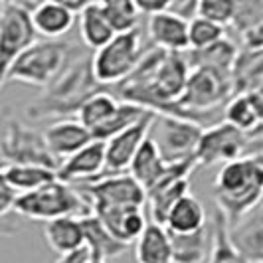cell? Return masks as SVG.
Listing matches in <instances>:
<instances>
[{
  "instance_id": "1",
  "label": "cell",
  "mask_w": 263,
  "mask_h": 263,
  "mask_svg": "<svg viewBox=\"0 0 263 263\" xmlns=\"http://www.w3.org/2000/svg\"><path fill=\"white\" fill-rule=\"evenodd\" d=\"M214 200L228 226L236 224L263 200V157L248 153L224 162L214 180Z\"/></svg>"
},
{
  "instance_id": "2",
  "label": "cell",
  "mask_w": 263,
  "mask_h": 263,
  "mask_svg": "<svg viewBox=\"0 0 263 263\" xmlns=\"http://www.w3.org/2000/svg\"><path fill=\"white\" fill-rule=\"evenodd\" d=\"M103 89L101 83L93 78L91 58L71 62L67 69L53 81L50 87H46V93L28 107L30 117H66L76 113L79 107L85 103V99L95 91Z\"/></svg>"
},
{
  "instance_id": "3",
  "label": "cell",
  "mask_w": 263,
  "mask_h": 263,
  "mask_svg": "<svg viewBox=\"0 0 263 263\" xmlns=\"http://www.w3.org/2000/svg\"><path fill=\"white\" fill-rule=\"evenodd\" d=\"M73 46L60 40H36L12 62L6 81H18L38 89L50 87L71 64ZM4 81V83H6Z\"/></svg>"
},
{
  "instance_id": "4",
  "label": "cell",
  "mask_w": 263,
  "mask_h": 263,
  "mask_svg": "<svg viewBox=\"0 0 263 263\" xmlns=\"http://www.w3.org/2000/svg\"><path fill=\"white\" fill-rule=\"evenodd\" d=\"M14 214L36 222H50L62 216L83 218L91 214V206L76 186L55 178L32 192L18 194Z\"/></svg>"
},
{
  "instance_id": "5",
  "label": "cell",
  "mask_w": 263,
  "mask_h": 263,
  "mask_svg": "<svg viewBox=\"0 0 263 263\" xmlns=\"http://www.w3.org/2000/svg\"><path fill=\"white\" fill-rule=\"evenodd\" d=\"M141 55V30L135 28L129 32H119L91 55L93 78L103 87H113L137 67Z\"/></svg>"
},
{
  "instance_id": "6",
  "label": "cell",
  "mask_w": 263,
  "mask_h": 263,
  "mask_svg": "<svg viewBox=\"0 0 263 263\" xmlns=\"http://www.w3.org/2000/svg\"><path fill=\"white\" fill-rule=\"evenodd\" d=\"M38 40L30 8L24 2L6 0L0 8V87L12 62Z\"/></svg>"
},
{
  "instance_id": "7",
  "label": "cell",
  "mask_w": 263,
  "mask_h": 263,
  "mask_svg": "<svg viewBox=\"0 0 263 263\" xmlns=\"http://www.w3.org/2000/svg\"><path fill=\"white\" fill-rule=\"evenodd\" d=\"M204 131L202 125L176 115H157L151 125V139L157 143L166 162H182L194 158V151Z\"/></svg>"
},
{
  "instance_id": "8",
  "label": "cell",
  "mask_w": 263,
  "mask_h": 263,
  "mask_svg": "<svg viewBox=\"0 0 263 263\" xmlns=\"http://www.w3.org/2000/svg\"><path fill=\"white\" fill-rule=\"evenodd\" d=\"M250 137L236 129L228 121H218L206 127L194 151L196 168H210L214 164H224L234 158L248 155Z\"/></svg>"
},
{
  "instance_id": "9",
  "label": "cell",
  "mask_w": 263,
  "mask_h": 263,
  "mask_svg": "<svg viewBox=\"0 0 263 263\" xmlns=\"http://www.w3.org/2000/svg\"><path fill=\"white\" fill-rule=\"evenodd\" d=\"M83 196L87 198L91 212L97 208L109 206H139L145 208L146 192L145 188L133 178L129 172L107 174L95 180L76 186Z\"/></svg>"
},
{
  "instance_id": "10",
  "label": "cell",
  "mask_w": 263,
  "mask_h": 263,
  "mask_svg": "<svg viewBox=\"0 0 263 263\" xmlns=\"http://www.w3.org/2000/svg\"><path fill=\"white\" fill-rule=\"evenodd\" d=\"M0 146L8 158V164H40L58 172L60 160L48 148L44 133L36 131L16 119L8 123Z\"/></svg>"
},
{
  "instance_id": "11",
  "label": "cell",
  "mask_w": 263,
  "mask_h": 263,
  "mask_svg": "<svg viewBox=\"0 0 263 263\" xmlns=\"http://www.w3.org/2000/svg\"><path fill=\"white\" fill-rule=\"evenodd\" d=\"M153 119H155V113L148 111L139 121L129 125L127 129H123L121 133L113 135L111 139H107L105 172H103V176H107V174H121V172L129 171L133 157L137 155L139 146L143 145V141L148 137Z\"/></svg>"
},
{
  "instance_id": "12",
  "label": "cell",
  "mask_w": 263,
  "mask_h": 263,
  "mask_svg": "<svg viewBox=\"0 0 263 263\" xmlns=\"http://www.w3.org/2000/svg\"><path fill=\"white\" fill-rule=\"evenodd\" d=\"M105 172V143L95 141L79 148L71 157L64 158L58 166V178L67 184H83L103 176Z\"/></svg>"
},
{
  "instance_id": "13",
  "label": "cell",
  "mask_w": 263,
  "mask_h": 263,
  "mask_svg": "<svg viewBox=\"0 0 263 263\" xmlns=\"http://www.w3.org/2000/svg\"><path fill=\"white\" fill-rule=\"evenodd\" d=\"M148 38L155 48L166 52H186L188 44V18L174 10H164L148 16Z\"/></svg>"
},
{
  "instance_id": "14",
  "label": "cell",
  "mask_w": 263,
  "mask_h": 263,
  "mask_svg": "<svg viewBox=\"0 0 263 263\" xmlns=\"http://www.w3.org/2000/svg\"><path fill=\"white\" fill-rule=\"evenodd\" d=\"M228 234L246 261L263 263V200L236 224L228 226Z\"/></svg>"
},
{
  "instance_id": "15",
  "label": "cell",
  "mask_w": 263,
  "mask_h": 263,
  "mask_svg": "<svg viewBox=\"0 0 263 263\" xmlns=\"http://www.w3.org/2000/svg\"><path fill=\"white\" fill-rule=\"evenodd\" d=\"M91 214L99 218V222L105 226L111 236L125 246L135 243V239L141 236L146 226L145 212L139 206H109L97 208Z\"/></svg>"
},
{
  "instance_id": "16",
  "label": "cell",
  "mask_w": 263,
  "mask_h": 263,
  "mask_svg": "<svg viewBox=\"0 0 263 263\" xmlns=\"http://www.w3.org/2000/svg\"><path fill=\"white\" fill-rule=\"evenodd\" d=\"M44 137H46L48 148L52 151V155L60 162L64 158L71 157L73 153H78L79 148H83L87 143L93 141L89 129L78 119H60V121H55V123L46 127Z\"/></svg>"
},
{
  "instance_id": "17",
  "label": "cell",
  "mask_w": 263,
  "mask_h": 263,
  "mask_svg": "<svg viewBox=\"0 0 263 263\" xmlns=\"http://www.w3.org/2000/svg\"><path fill=\"white\" fill-rule=\"evenodd\" d=\"M224 121L248 137H257L263 129V101L257 91L234 93L224 105Z\"/></svg>"
},
{
  "instance_id": "18",
  "label": "cell",
  "mask_w": 263,
  "mask_h": 263,
  "mask_svg": "<svg viewBox=\"0 0 263 263\" xmlns=\"http://www.w3.org/2000/svg\"><path fill=\"white\" fill-rule=\"evenodd\" d=\"M30 16L36 34L46 40H60L76 24V12L53 0H40Z\"/></svg>"
},
{
  "instance_id": "19",
  "label": "cell",
  "mask_w": 263,
  "mask_h": 263,
  "mask_svg": "<svg viewBox=\"0 0 263 263\" xmlns=\"http://www.w3.org/2000/svg\"><path fill=\"white\" fill-rule=\"evenodd\" d=\"M44 237L50 250L58 255H67L85 248V230L79 216H62L46 222Z\"/></svg>"
},
{
  "instance_id": "20",
  "label": "cell",
  "mask_w": 263,
  "mask_h": 263,
  "mask_svg": "<svg viewBox=\"0 0 263 263\" xmlns=\"http://www.w3.org/2000/svg\"><path fill=\"white\" fill-rule=\"evenodd\" d=\"M208 226V214L204 204L194 194H184L178 198L166 214L164 228L171 234H192Z\"/></svg>"
},
{
  "instance_id": "21",
  "label": "cell",
  "mask_w": 263,
  "mask_h": 263,
  "mask_svg": "<svg viewBox=\"0 0 263 263\" xmlns=\"http://www.w3.org/2000/svg\"><path fill=\"white\" fill-rule=\"evenodd\" d=\"M137 263H172V243L168 230L157 222H146L141 236L135 239Z\"/></svg>"
},
{
  "instance_id": "22",
  "label": "cell",
  "mask_w": 263,
  "mask_h": 263,
  "mask_svg": "<svg viewBox=\"0 0 263 263\" xmlns=\"http://www.w3.org/2000/svg\"><path fill=\"white\" fill-rule=\"evenodd\" d=\"M171 162H166L164 157L160 155L157 143L151 139V135L143 141V145L139 146L137 155L133 157L131 166H129V174L145 188V192L151 186L157 182L158 178L166 172Z\"/></svg>"
},
{
  "instance_id": "23",
  "label": "cell",
  "mask_w": 263,
  "mask_h": 263,
  "mask_svg": "<svg viewBox=\"0 0 263 263\" xmlns=\"http://www.w3.org/2000/svg\"><path fill=\"white\" fill-rule=\"evenodd\" d=\"M81 222H83V230H85V250L89 251L91 261H109L127 251L129 246L121 243L119 239L111 236L95 214L83 216Z\"/></svg>"
},
{
  "instance_id": "24",
  "label": "cell",
  "mask_w": 263,
  "mask_h": 263,
  "mask_svg": "<svg viewBox=\"0 0 263 263\" xmlns=\"http://www.w3.org/2000/svg\"><path fill=\"white\" fill-rule=\"evenodd\" d=\"M79 14V36L81 42L91 48L93 52L99 50L101 46H105L109 40L117 34V30L113 28L111 20L107 18L103 8L93 2L89 6H85Z\"/></svg>"
},
{
  "instance_id": "25",
  "label": "cell",
  "mask_w": 263,
  "mask_h": 263,
  "mask_svg": "<svg viewBox=\"0 0 263 263\" xmlns=\"http://www.w3.org/2000/svg\"><path fill=\"white\" fill-rule=\"evenodd\" d=\"M172 263H206L212 248V230L206 226L192 234H171Z\"/></svg>"
},
{
  "instance_id": "26",
  "label": "cell",
  "mask_w": 263,
  "mask_h": 263,
  "mask_svg": "<svg viewBox=\"0 0 263 263\" xmlns=\"http://www.w3.org/2000/svg\"><path fill=\"white\" fill-rule=\"evenodd\" d=\"M234 93L253 91L263 83V48L261 50H237L232 67Z\"/></svg>"
},
{
  "instance_id": "27",
  "label": "cell",
  "mask_w": 263,
  "mask_h": 263,
  "mask_svg": "<svg viewBox=\"0 0 263 263\" xmlns=\"http://www.w3.org/2000/svg\"><path fill=\"white\" fill-rule=\"evenodd\" d=\"M119 103H121V99H119L117 95H113L107 89H99L93 95H89L85 99V103L79 107L78 121H81L89 129L93 137V133L99 131L107 121L113 117V113L117 111Z\"/></svg>"
},
{
  "instance_id": "28",
  "label": "cell",
  "mask_w": 263,
  "mask_h": 263,
  "mask_svg": "<svg viewBox=\"0 0 263 263\" xmlns=\"http://www.w3.org/2000/svg\"><path fill=\"white\" fill-rule=\"evenodd\" d=\"M184 55L190 67L204 66L232 71L237 55V48L232 40L222 38L218 40V42H214V44H210V46H206V48H200V50H186Z\"/></svg>"
},
{
  "instance_id": "29",
  "label": "cell",
  "mask_w": 263,
  "mask_h": 263,
  "mask_svg": "<svg viewBox=\"0 0 263 263\" xmlns=\"http://www.w3.org/2000/svg\"><path fill=\"white\" fill-rule=\"evenodd\" d=\"M4 176L18 194H24V192H32L40 186L55 180L58 172L48 166H40V164H8Z\"/></svg>"
},
{
  "instance_id": "30",
  "label": "cell",
  "mask_w": 263,
  "mask_h": 263,
  "mask_svg": "<svg viewBox=\"0 0 263 263\" xmlns=\"http://www.w3.org/2000/svg\"><path fill=\"white\" fill-rule=\"evenodd\" d=\"M206 263H248L246 257L234 248L228 234V222L220 212H216L212 220V248Z\"/></svg>"
},
{
  "instance_id": "31",
  "label": "cell",
  "mask_w": 263,
  "mask_h": 263,
  "mask_svg": "<svg viewBox=\"0 0 263 263\" xmlns=\"http://www.w3.org/2000/svg\"><path fill=\"white\" fill-rule=\"evenodd\" d=\"M103 12L107 14V18L111 20L113 28L119 32H129L139 28V8L135 6L133 0H95Z\"/></svg>"
},
{
  "instance_id": "32",
  "label": "cell",
  "mask_w": 263,
  "mask_h": 263,
  "mask_svg": "<svg viewBox=\"0 0 263 263\" xmlns=\"http://www.w3.org/2000/svg\"><path fill=\"white\" fill-rule=\"evenodd\" d=\"M222 38H226V26L222 24H216V22L200 18V16H194L188 20V44H190L188 50L206 48Z\"/></svg>"
},
{
  "instance_id": "33",
  "label": "cell",
  "mask_w": 263,
  "mask_h": 263,
  "mask_svg": "<svg viewBox=\"0 0 263 263\" xmlns=\"http://www.w3.org/2000/svg\"><path fill=\"white\" fill-rule=\"evenodd\" d=\"M192 8L194 16L222 26H232L236 16V0H192Z\"/></svg>"
},
{
  "instance_id": "34",
  "label": "cell",
  "mask_w": 263,
  "mask_h": 263,
  "mask_svg": "<svg viewBox=\"0 0 263 263\" xmlns=\"http://www.w3.org/2000/svg\"><path fill=\"white\" fill-rule=\"evenodd\" d=\"M261 18L263 0H236V16H234L232 26L236 28L237 34Z\"/></svg>"
},
{
  "instance_id": "35",
  "label": "cell",
  "mask_w": 263,
  "mask_h": 263,
  "mask_svg": "<svg viewBox=\"0 0 263 263\" xmlns=\"http://www.w3.org/2000/svg\"><path fill=\"white\" fill-rule=\"evenodd\" d=\"M241 38V48L246 50H261L263 48V18L253 22L251 26L239 32Z\"/></svg>"
},
{
  "instance_id": "36",
  "label": "cell",
  "mask_w": 263,
  "mask_h": 263,
  "mask_svg": "<svg viewBox=\"0 0 263 263\" xmlns=\"http://www.w3.org/2000/svg\"><path fill=\"white\" fill-rule=\"evenodd\" d=\"M16 198H18V192L6 180L4 172H0V218H6L10 216V212H14Z\"/></svg>"
},
{
  "instance_id": "37",
  "label": "cell",
  "mask_w": 263,
  "mask_h": 263,
  "mask_svg": "<svg viewBox=\"0 0 263 263\" xmlns=\"http://www.w3.org/2000/svg\"><path fill=\"white\" fill-rule=\"evenodd\" d=\"M133 2H135V6L139 8V12L151 16V14L171 10L176 0H133Z\"/></svg>"
},
{
  "instance_id": "38",
  "label": "cell",
  "mask_w": 263,
  "mask_h": 263,
  "mask_svg": "<svg viewBox=\"0 0 263 263\" xmlns=\"http://www.w3.org/2000/svg\"><path fill=\"white\" fill-rule=\"evenodd\" d=\"M55 263H91V255H89V251L83 248V250L67 253V255H60V259Z\"/></svg>"
},
{
  "instance_id": "39",
  "label": "cell",
  "mask_w": 263,
  "mask_h": 263,
  "mask_svg": "<svg viewBox=\"0 0 263 263\" xmlns=\"http://www.w3.org/2000/svg\"><path fill=\"white\" fill-rule=\"evenodd\" d=\"M18 230H20V226L14 218H10V216L0 218V236H14V234H18Z\"/></svg>"
},
{
  "instance_id": "40",
  "label": "cell",
  "mask_w": 263,
  "mask_h": 263,
  "mask_svg": "<svg viewBox=\"0 0 263 263\" xmlns=\"http://www.w3.org/2000/svg\"><path fill=\"white\" fill-rule=\"evenodd\" d=\"M53 2H58V4H64V6H67L69 10H73V12L78 14V12H81L85 6L93 4L95 0H53Z\"/></svg>"
},
{
  "instance_id": "41",
  "label": "cell",
  "mask_w": 263,
  "mask_h": 263,
  "mask_svg": "<svg viewBox=\"0 0 263 263\" xmlns=\"http://www.w3.org/2000/svg\"><path fill=\"white\" fill-rule=\"evenodd\" d=\"M248 153H255V155H261L263 157V135L261 137H253V139H250Z\"/></svg>"
},
{
  "instance_id": "42",
  "label": "cell",
  "mask_w": 263,
  "mask_h": 263,
  "mask_svg": "<svg viewBox=\"0 0 263 263\" xmlns=\"http://www.w3.org/2000/svg\"><path fill=\"white\" fill-rule=\"evenodd\" d=\"M6 166H8V158H6L4 151H2V146H0V172L6 171Z\"/></svg>"
},
{
  "instance_id": "43",
  "label": "cell",
  "mask_w": 263,
  "mask_h": 263,
  "mask_svg": "<svg viewBox=\"0 0 263 263\" xmlns=\"http://www.w3.org/2000/svg\"><path fill=\"white\" fill-rule=\"evenodd\" d=\"M18 2H24V4H28V2H32V0H18Z\"/></svg>"
},
{
  "instance_id": "44",
  "label": "cell",
  "mask_w": 263,
  "mask_h": 263,
  "mask_svg": "<svg viewBox=\"0 0 263 263\" xmlns=\"http://www.w3.org/2000/svg\"><path fill=\"white\" fill-rule=\"evenodd\" d=\"M91 263H107V261H91Z\"/></svg>"
}]
</instances>
